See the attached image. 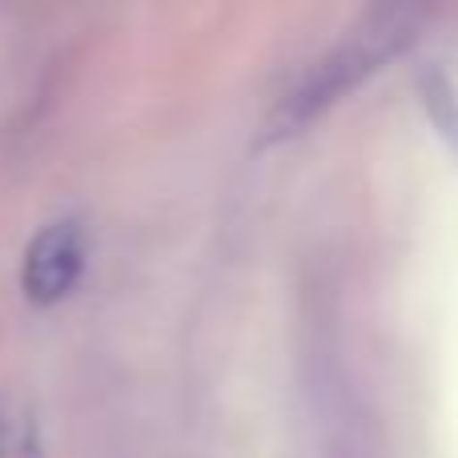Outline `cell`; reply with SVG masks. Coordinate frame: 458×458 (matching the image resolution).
Returning <instances> with one entry per match:
<instances>
[{"mask_svg": "<svg viewBox=\"0 0 458 458\" xmlns=\"http://www.w3.org/2000/svg\"><path fill=\"white\" fill-rule=\"evenodd\" d=\"M414 37V13L411 8H374L342 37L314 69L301 77V85L277 105V113L266 125V141H285L310 129L326 109L354 93L366 77L382 69L398 48H406Z\"/></svg>", "mask_w": 458, "mask_h": 458, "instance_id": "1", "label": "cell"}, {"mask_svg": "<svg viewBox=\"0 0 458 458\" xmlns=\"http://www.w3.org/2000/svg\"><path fill=\"white\" fill-rule=\"evenodd\" d=\"M85 258H89V242H85V225L77 217H61L48 222L24 250V266H21V290L32 306H56L77 290L81 274H85Z\"/></svg>", "mask_w": 458, "mask_h": 458, "instance_id": "2", "label": "cell"}, {"mask_svg": "<svg viewBox=\"0 0 458 458\" xmlns=\"http://www.w3.org/2000/svg\"><path fill=\"white\" fill-rule=\"evenodd\" d=\"M0 458H45L37 419L16 394H0Z\"/></svg>", "mask_w": 458, "mask_h": 458, "instance_id": "3", "label": "cell"}, {"mask_svg": "<svg viewBox=\"0 0 458 458\" xmlns=\"http://www.w3.org/2000/svg\"><path fill=\"white\" fill-rule=\"evenodd\" d=\"M422 101H427V113L435 117V125L443 129V137L458 149V93L446 85L443 72L422 77Z\"/></svg>", "mask_w": 458, "mask_h": 458, "instance_id": "4", "label": "cell"}]
</instances>
